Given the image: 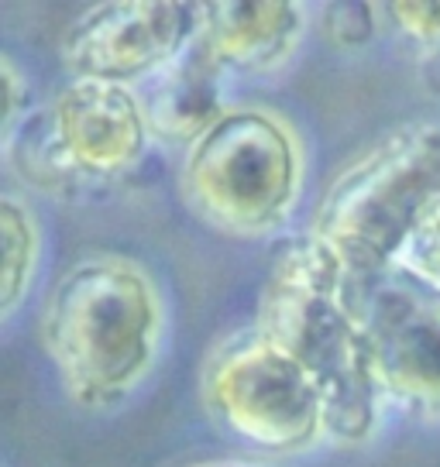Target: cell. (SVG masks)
<instances>
[{
    "label": "cell",
    "instance_id": "cell-1",
    "mask_svg": "<svg viewBox=\"0 0 440 467\" xmlns=\"http://www.w3.org/2000/svg\"><path fill=\"white\" fill-rule=\"evenodd\" d=\"M258 309V330L317 385L327 437L365 443L379 416V385L344 262L313 234L289 237L268 268Z\"/></svg>",
    "mask_w": 440,
    "mask_h": 467
},
{
    "label": "cell",
    "instance_id": "cell-2",
    "mask_svg": "<svg viewBox=\"0 0 440 467\" xmlns=\"http://www.w3.org/2000/svg\"><path fill=\"white\" fill-rule=\"evenodd\" d=\"M165 306L155 278L124 254H89L52 285L42 344L66 395L83 409L118 406L162 350Z\"/></svg>",
    "mask_w": 440,
    "mask_h": 467
},
{
    "label": "cell",
    "instance_id": "cell-3",
    "mask_svg": "<svg viewBox=\"0 0 440 467\" xmlns=\"http://www.w3.org/2000/svg\"><path fill=\"white\" fill-rule=\"evenodd\" d=\"M437 196L440 124H399L340 169L309 234L338 254L348 275H372L399 262L416 220Z\"/></svg>",
    "mask_w": 440,
    "mask_h": 467
},
{
    "label": "cell",
    "instance_id": "cell-4",
    "mask_svg": "<svg viewBox=\"0 0 440 467\" xmlns=\"http://www.w3.org/2000/svg\"><path fill=\"white\" fill-rule=\"evenodd\" d=\"M303 141L265 107H227L186 148L183 196L206 227L231 237H265L282 227L303 190Z\"/></svg>",
    "mask_w": 440,
    "mask_h": 467
},
{
    "label": "cell",
    "instance_id": "cell-5",
    "mask_svg": "<svg viewBox=\"0 0 440 467\" xmlns=\"http://www.w3.org/2000/svg\"><path fill=\"white\" fill-rule=\"evenodd\" d=\"M145 107L128 87L73 79L4 145L21 175L45 192L114 182L145 159Z\"/></svg>",
    "mask_w": 440,
    "mask_h": 467
},
{
    "label": "cell",
    "instance_id": "cell-6",
    "mask_svg": "<svg viewBox=\"0 0 440 467\" xmlns=\"http://www.w3.org/2000/svg\"><path fill=\"white\" fill-rule=\"evenodd\" d=\"M204 402L231 433L262 451H307L327 433L317 385L258 327L227 337L210 354Z\"/></svg>",
    "mask_w": 440,
    "mask_h": 467
},
{
    "label": "cell",
    "instance_id": "cell-7",
    "mask_svg": "<svg viewBox=\"0 0 440 467\" xmlns=\"http://www.w3.org/2000/svg\"><path fill=\"white\" fill-rule=\"evenodd\" d=\"M351 303L379 392L440 420V285L406 265L351 275Z\"/></svg>",
    "mask_w": 440,
    "mask_h": 467
},
{
    "label": "cell",
    "instance_id": "cell-8",
    "mask_svg": "<svg viewBox=\"0 0 440 467\" xmlns=\"http://www.w3.org/2000/svg\"><path fill=\"white\" fill-rule=\"evenodd\" d=\"M196 11L176 0H118L97 4L76 21L62 56L76 79L128 87L162 73L193 42Z\"/></svg>",
    "mask_w": 440,
    "mask_h": 467
},
{
    "label": "cell",
    "instance_id": "cell-9",
    "mask_svg": "<svg viewBox=\"0 0 440 467\" xmlns=\"http://www.w3.org/2000/svg\"><path fill=\"white\" fill-rule=\"evenodd\" d=\"M196 35L224 69L272 73L303 42V11L289 0L196 4Z\"/></svg>",
    "mask_w": 440,
    "mask_h": 467
},
{
    "label": "cell",
    "instance_id": "cell-10",
    "mask_svg": "<svg viewBox=\"0 0 440 467\" xmlns=\"http://www.w3.org/2000/svg\"><path fill=\"white\" fill-rule=\"evenodd\" d=\"M220 76L224 66L196 35L162 73L148 79L141 97L148 131L165 145H196L227 110L220 100Z\"/></svg>",
    "mask_w": 440,
    "mask_h": 467
},
{
    "label": "cell",
    "instance_id": "cell-11",
    "mask_svg": "<svg viewBox=\"0 0 440 467\" xmlns=\"http://www.w3.org/2000/svg\"><path fill=\"white\" fill-rule=\"evenodd\" d=\"M0 241H4V285H0V303L4 317H11L17 303L25 299L38 258H42V227L38 217L21 196H4L0 200Z\"/></svg>",
    "mask_w": 440,
    "mask_h": 467
},
{
    "label": "cell",
    "instance_id": "cell-12",
    "mask_svg": "<svg viewBox=\"0 0 440 467\" xmlns=\"http://www.w3.org/2000/svg\"><path fill=\"white\" fill-rule=\"evenodd\" d=\"M399 265L413 268L416 275L430 278L440 285V196L424 210V217L416 220L406 248L399 254Z\"/></svg>",
    "mask_w": 440,
    "mask_h": 467
},
{
    "label": "cell",
    "instance_id": "cell-13",
    "mask_svg": "<svg viewBox=\"0 0 440 467\" xmlns=\"http://www.w3.org/2000/svg\"><path fill=\"white\" fill-rule=\"evenodd\" d=\"M375 4H330L323 11V31L327 42L338 48H361L375 38Z\"/></svg>",
    "mask_w": 440,
    "mask_h": 467
},
{
    "label": "cell",
    "instance_id": "cell-14",
    "mask_svg": "<svg viewBox=\"0 0 440 467\" xmlns=\"http://www.w3.org/2000/svg\"><path fill=\"white\" fill-rule=\"evenodd\" d=\"M385 15L413 45L440 52V0H396L385 4Z\"/></svg>",
    "mask_w": 440,
    "mask_h": 467
},
{
    "label": "cell",
    "instance_id": "cell-15",
    "mask_svg": "<svg viewBox=\"0 0 440 467\" xmlns=\"http://www.w3.org/2000/svg\"><path fill=\"white\" fill-rule=\"evenodd\" d=\"M28 120V76L17 73L15 58H4V145Z\"/></svg>",
    "mask_w": 440,
    "mask_h": 467
},
{
    "label": "cell",
    "instance_id": "cell-16",
    "mask_svg": "<svg viewBox=\"0 0 440 467\" xmlns=\"http://www.w3.org/2000/svg\"><path fill=\"white\" fill-rule=\"evenodd\" d=\"M193 467H248V464H193Z\"/></svg>",
    "mask_w": 440,
    "mask_h": 467
}]
</instances>
